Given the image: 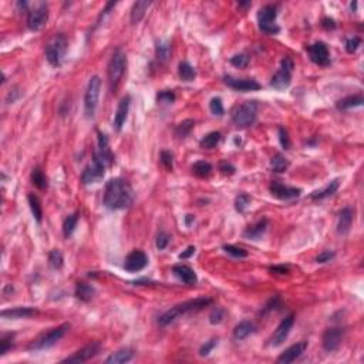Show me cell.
<instances>
[{
	"mask_svg": "<svg viewBox=\"0 0 364 364\" xmlns=\"http://www.w3.org/2000/svg\"><path fill=\"white\" fill-rule=\"evenodd\" d=\"M103 202L111 211L130 208L134 202V191L128 181L122 178H112L106 184Z\"/></svg>",
	"mask_w": 364,
	"mask_h": 364,
	"instance_id": "6da1fadb",
	"label": "cell"
},
{
	"mask_svg": "<svg viewBox=\"0 0 364 364\" xmlns=\"http://www.w3.org/2000/svg\"><path fill=\"white\" fill-rule=\"evenodd\" d=\"M212 302L214 300L211 297H198V299L188 300V302H184V303H178L174 308H171L169 310L162 313L161 316L158 317V324L160 326H168V324L174 323L179 317H182V316H185L188 313L202 310L203 308L212 305Z\"/></svg>",
	"mask_w": 364,
	"mask_h": 364,
	"instance_id": "7a4b0ae2",
	"label": "cell"
},
{
	"mask_svg": "<svg viewBox=\"0 0 364 364\" xmlns=\"http://www.w3.org/2000/svg\"><path fill=\"white\" fill-rule=\"evenodd\" d=\"M125 68H127V54L122 49H117L111 56L108 64V84L112 93L117 91L122 80V76L125 73Z\"/></svg>",
	"mask_w": 364,
	"mask_h": 364,
	"instance_id": "3957f363",
	"label": "cell"
},
{
	"mask_svg": "<svg viewBox=\"0 0 364 364\" xmlns=\"http://www.w3.org/2000/svg\"><path fill=\"white\" fill-rule=\"evenodd\" d=\"M68 41L63 33L56 34L46 46V58L53 67H60L67 53Z\"/></svg>",
	"mask_w": 364,
	"mask_h": 364,
	"instance_id": "277c9868",
	"label": "cell"
},
{
	"mask_svg": "<svg viewBox=\"0 0 364 364\" xmlns=\"http://www.w3.org/2000/svg\"><path fill=\"white\" fill-rule=\"evenodd\" d=\"M68 330H70V324L63 323L60 324L58 327H56V329H52L49 332H44L36 340L31 341V344L28 346V349L36 351L50 349V347H53L57 341H60L61 338L64 337V335L67 333Z\"/></svg>",
	"mask_w": 364,
	"mask_h": 364,
	"instance_id": "5b68a950",
	"label": "cell"
},
{
	"mask_svg": "<svg viewBox=\"0 0 364 364\" xmlns=\"http://www.w3.org/2000/svg\"><path fill=\"white\" fill-rule=\"evenodd\" d=\"M257 117V103L256 101H246L242 106L235 108L232 112V121L239 128H248L253 125Z\"/></svg>",
	"mask_w": 364,
	"mask_h": 364,
	"instance_id": "8992f818",
	"label": "cell"
},
{
	"mask_svg": "<svg viewBox=\"0 0 364 364\" xmlns=\"http://www.w3.org/2000/svg\"><path fill=\"white\" fill-rule=\"evenodd\" d=\"M100 91H101V79L98 76H93L88 81L85 95H84V112L87 118L94 117L95 110L98 106Z\"/></svg>",
	"mask_w": 364,
	"mask_h": 364,
	"instance_id": "52a82bcc",
	"label": "cell"
},
{
	"mask_svg": "<svg viewBox=\"0 0 364 364\" xmlns=\"http://www.w3.org/2000/svg\"><path fill=\"white\" fill-rule=\"evenodd\" d=\"M276 16H278V9L273 4H266L257 12L259 28L265 34H278L280 31V27L275 23L276 22Z\"/></svg>",
	"mask_w": 364,
	"mask_h": 364,
	"instance_id": "ba28073f",
	"label": "cell"
},
{
	"mask_svg": "<svg viewBox=\"0 0 364 364\" xmlns=\"http://www.w3.org/2000/svg\"><path fill=\"white\" fill-rule=\"evenodd\" d=\"M49 6L47 3H39L34 9L27 12V27L31 31H39L47 25Z\"/></svg>",
	"mask_w": 364,
	"mask_h": 364,
	"instance_id": "9c48e42d",
	"label": "cell"
},
{
	"mask_svg": "<svg viewBox=\"0 0 364 364\" xmlns=\"http://www.w3.org/2000/svg\"><path fill=\"white\" fill-rule=\"evenodd\" d=\"M106 168H107V165L101 161L97 155H93L91 164H88L83 169V174H81L83 184L84 185H90V184H94V182H98L100 179H103L104 172H106Z\"/></svg>",
	"mask_w": 364,
	"mask_h": 364,
	"instance_id": "30bf717a",
	"label": "cell"
},
{
	"mask_svg": "<svg viewBox=\"0 0 364 364\" xmlns=\"http://www.w3.org/2000/svg\"><path fill=\"white\" fill-rule=\"evenodd\" d=\"M344 336H346L344 327H330V329H326L323 333V337H322L323 349L326 351H329V353L338 350V347L341 346V343L344 340Z\"/></svg>",
	"mask_w": 364,
	"mask_h": 364,
	"instance_id": "8fae6325",
	"label": "cell"
},
{
	"mask_svg": "<svg viewBox=\"0 0 364 364\" xmlns=\"http://www.w3.org/2000/svg\"><path fill=\"white\" fill-rule=\"evenodd\" d=\"M293 324H295V316L293 314L286 316L283 320L279 323V326L276 327V330L273 332L272 337L269 338L270 346L278 347V346L283 344L286 338L289 337V335H290V330H292Z\"/></svg>",
	"mask_w": 364,
	"mask_h": 364,
	"instance_id": "7c38bea8",
	"label": "cell"
},
{
	"mask_svg": "<svg viewBox=\"0 0 364 364\" xmlns=\"http://www.w3.org/2000/svg\"><path fill=\"white\" fill-rule=\"evenodd\" d=\"M101 351V343L100 341H91L90 344L84 346L81 350L76 351L73 356L64 359L61 363H85L95 357Z\"/></svg>",
	"mask_w": 364,
	"mask_h": 364,
	"instance_id": "4fadbf2b",
	"label": "cell"
},
{
	"mask_svg": "<svg viewBox=\"0 0 364 364\" xmlns=\"http://www.w3.org/2000/svg\"><path fill=\"white\" fill-rule=\"evenodd\" d=\"M308 52H309L310 60L314 63V64L322 66V67L330 66V63H332V60H330V53H329V49H327V46L324 44L323 41H316V43H313L311 46L308 47Z\"/></svg>",
	"mask_w": 364,
	"mask_h": 364,
	"instance_id": "5bb4252c",
	"label": "cell"
},
{
	"mask_svg": "<svg viewBox=\"0 0 364 364\" xmlns=\"http://www.w3.org/2000/svg\"><path fill=\"white\" fill-rule=\"evenodd\" d=\"M270 194L278 198V199H282V201H289V199H295L299 198L300 194H302V189L295 188V187H287L280 184L279 181H273L269 187Z\"/></svg>",
	"mask_w": 364,
	"mask_h": 364,
	"instance_id": "9a60e30c",
	"label": "cell"
},
{
	"mask_svg": "<svg viewBox=\"0 0 364 364\" xmlns=\"http://www.w3.org/2000/svg\"><path fill=\"white\" fill-rule=\"evenodd\" d=\"M224 83L228 87H230V88H233L236 91H242V93H246V91H257L262 87L253 79H235L232 76H225L224 77Z\"/></svg>",
	"mask_w": 364,
	"mask_h": 364,
	"instance_id": "2e32d148",
	"label": "cell"
},
{
	"mask_svg": "<svg viewBox=\"0 0 364 364\" xmlns=\"http://www.w3.org/2000/svg\"><path fill=\"white\" fill-rule=\"evenodd\" d=\"M148 265V256L145 255V252L142 251H133L128 256L125 257L124 262V269L127 272H140V270L145 269Z\"/></svg>",
	"mask_w": 364,
	"mask_h": 364,
	"instance_id": "e0dca14e",
	"label": "cell"
},
{
	"mask_svg": "<svg viewBox=\"0 0 364 364\" xmlns=\"http://www.w3.org/2000/svg\"><path fill=\"white\" fill-rule=\"evenodd\" d=\"M308 349V341H300V343H296V344H293V346H290L289 349H286V350L278 357V363L280 364H289V363H293L295 360H297L305 351Z\"/></svg>",
	"mask_w": 364,
	"mask_h": 364,
	"instance_id": "ac0fdd59",
	"label": "cell"
},
{
	"mask_svg": "<svg viewBox=\"0 0 364 364\" xmlns=\"http://www.w3.org/2000/svg\"><path fill=\"white\" fill-rule=\"evenodd\" d=\"M97 137H98V148L94 151V155H97L107 167H110L114 162V155L108 145L107 135L103 134L101 131H97Z\"/></svg>",
	"mask_w": 364,
	"mask_h": 364,
	"instance_id": "d6986e66",
	"label": "cell"
},
{
	"mask_svg": "<svg viewBox=\"0 0 364 364\" xmlns=\"http://www.w3.org/2000/svg\"><path fill=\"white\" fill-rule=\"evenodd\" d=\"M130 104H131V97L130 95L122 97L120 104H118V108H117V112L114 115V130L115 131L122 130V125L125 124L128 111H130Z\"/></svg>",
	"mask_w": 364,
	"mask_h": 364,
	"instance_id": "ffe728a7",
	"label": "cell"
},
{
	"mask_svg": "<svg viewBox=\"0 0 364 364\" xmlns=\"http://www.w3.org/2000/svg\"><path fill=\"white\" fill-rule=\"evenodd\" d=\"M353 219H354V209L351 206H346L338 212L337 232L340 235H346L350 230Z\"/></svg>",
	"mask_w": 364,
	"mask_h": 364,
	"instance_id": "44dd1931",
	"label": "cell"
},
{
	"mask_svg": "<svg viewBox=\"0 0 364 364\" xmlns=\"http://www.w3.org/2000/svg\"><path fill=\"white\" fill-rule=\"evenodd\" d=\"M172 273L175 275L179 280H182L185 284H196L198 282V278H196V273L194 272V269H191L187 265H175L172 268Z\"/></svg>",
	"mask_w": 364,
	"mask_h": 364,
	"instance_id": "7402d4cb",
	"label": "cell"
},
{
	"mask_svg": "<svg viewBox=\"0 0 364 364\" xmlns=\"http://www.w3.org/2000/svg\"><path fill=\"white\" fill-rule=\"evenodd\" d=\"M290 81H292V71L280 67V70L276 71L275 76L272 77L270 85L276 90H284L290 85Z\"/></svg>",
	"mask_w": 364,
	"mask_h": 364,
	"instance_id": "603a6c76",
	"label": "cell"
},
{
	"mask_svg": "<svg viewBox=\"0 0 364 364\" xmlns=\"http://www.w3.org/2000/svg\"><path fill=\"white\" fill-rule=\"evenodd\" d=\"M268 219L266 218H263V219H260V221H257L255 225H252V226H249V228H246L245 232H243V236L246 238V239H253V241H257V239H260L263 235H265V232L268 229Z\"/></svg>",
	"mask_w": 364,
	"mask_h": 364,
	"instance_id": "cb8c5ba5",
	"label": "cell"
},
{
	"mask_svg": "<svg viewBox=\"0 0 364 364\" xmlns=\"http://www.w3.org/2000/svg\"><path fill=\"white\" fill-rule=\"evenodd\" d=\"M37 313L34 308H13V309H6L1 310V317L4 319H26L31 317Z\"/></svg>",
	"mask_w": 364,
	"mask_h": 364,
	"instance_id": "d4e9b609",
	"label": "cell"
},
{
	"mask_svg": "<svg viewBox=\"0 0 364 364\" xmlns=\"http://www.w3.org/2000/svg\"><path fill=\"white\" fill-rule=\"evenodd\" d=\"M151 4H152V1H149V0H138V1H135L133 7H131V16H130L133 25H137V23H140L142 20V17L145 16V12L148 10Z\"/></svg>",
	"mask_w": 364,
	"mask_h": 364,
	"instance_id": "484cf974",
	"label": "cell"
},
{
	"mask_svg": "<svg viewBox=\"0 0 364 364\" xmlns=\"http://www.w3.org/2000/svg\"><path fill=\"white\" fill-rule=\"evenodd\" d=\"M338 185H340L338 179H333V181H330L323 189L311 192L310 198L313 201H320V199H324V198H329V196H332L333 194H336V191L338 189Z\"/></svg>",
	"mask_w": 364,
	"mask_h": 364,
	"instance_id": "4316f807",
	"label": "cell"
},
{
	"mask_svg": "<svg viewBox=\"0 0 364 364\" xmlns=\"http://www.w3.org/2000/svg\"><path fill=\"white\" fill-rule=\"evenodd\" d=\"M134 357V351L131 349H121V350L112 353L111 356H108L106 359V363L107 364H122L131 362Z\"/></svg>",
	"mask_w": 364,
	"mask_h": 364,
	"instance_id": "83f0119b",
	"label": "cell"
},
{
	"mask_svg": "<svg viewBox=\"0 0 364 364\" xmlns=\"http://www.w3.org/2000/svg\"><path fill=\"white\" fill-rule=\"evenodd\" d=\"M255 324L248 320H243L239 324L235 326L233 329V338L235 340H243V338L249 337L252 333H255Z\"/></svg>",
	"mask_w": 364,
	"mask_h": 364,
	"instance_id": "f1b7e54d",
	"label": "cell"
},
{
	"mask_svg": "<svg viewBox=\"0 0 364 364\" xmlns=\"http://www.w3.org/2000/svg\"><path fill=\"white\" fill-rule=\"evenodd\" d=\"M364 98L362 94H354V95H347L341 100H338L336 103V107L338 110H350V108H356L363 106Z\"/></svg>",
	"mask_w": 364,
	"mask_h": 364,
	"instance_id": "f546056e",
	"label": "cell"
},
{
	"mask_svg": "<svg viewBox=\"0 0 364 364\" xmlns=\"http://www.w3.org/2000/svg\"><path fill=\"white\" fill-rule=\"evenodd\" d=\"M95 295V289L91 284L87 283H77L76 286V297L81 302H90Z\"/></svg>",
	"mask_w": 364,
	"mask_h": 364,
	"instance_id": "4dcf8cb0",
	"label": "cell"
},
{
	"mask_svg": "<svg viewBox=\"0 0 364 364\" xmlns=\"http://www.w3.org/2000/svg\"><path fill=\"white\" fill-rule=\"evenodd\" d=\"M155 54H157V58L160 63H165L171 56V43L167 40H157Z\"/></svg>",
	"mask_w": 364,
	"mask_h": 364,
	"instance_id": "1f68e13d",
	"label": "cell"
},
{
	"mask_svg": "<svg viewBox=\"0 0 364 364\" xmlns=\"http://www.w3.org/2000/svg\"><path fill=\"white\" fill-rule=\"evenodd\" d=\"M27 201H28V205H30V209H31V214L34 216V219L41 224V219H43V208H41V202L39 199L37 195L34 194H28L27 195Z\"/></svg>",
	"mask_w": 364,
	"mask_h": 364,
	"instance_id": "d6a6232c",
	"label": "cell"
},
{
	"mask_svg": "<svg viewBox=\"0 0 364 364\" xmlns=\"http://www.w3.org/2000/svg\"><path fill=\"white\" fill-rule=\"evenodd\" d=\"M287 168H289V161H287V158L283 157L282 154H276L275 157H272V160H270V169L273 172H278V174L286 172Z\"/></svg>",
	"mask_w": 364,
	"mask_h": 364,
	"instance_id": "836d02e7",
	"label": "cell"
},
{
	"mask_svg": "<svg viewBox=\"0 0 364 364\" xmlns=\"http://www.w3.org/2000/svg\"><path fill=\"white\" fill-rule=\"evenodd\" d=\"M221 138H222V134L219 131H212V133H209V134H206L203 137L202 140L199 141V145L203 149L215 148L216 145L219 144Z\"/></svg>",
	"mask_w": 364,
	"mask_h": 364,
	"instance_id": "e575fe53",
	"label": "cell"
},
{
	"mask_svg": "<svg viewBox=\"0 0 364 364\" xmlns=\"http://www.w3.org/2000/svg\"><path fill=\"white\" fill-rule=\"evenodd\" d=\"M30 178H31L33 185L37 187L39 189H47V187H49V179H47L46 174L41 171V168H39V167L31 171Z\"/></svg>",
	"mask_w": 364,
	"mask_h": 364,
	"instance_id": "d590c367",
	"label": "cell"
},
{
	"mask_svg": "<svg viewBox=\"0 0 364 364\" xmlns=\"http://www.w3.org/2000/svg\"><path fill=\"white\" fill-rule=\"evenodd\" d=\"M212 172V165L206 161H198L192 165V174L198 178H208Z\"/></svg>",
	"mask_w": 364,
	"mask_h": 364,
	"instance_id": "8d00e7d4",
	"label": "cell"
},
{
	"mask_svg": "<svg viewBox=\"0 0 364 364\" xmlns=\"http://www.w3.org/2000/svg\"><path fill=\"white\" fill-rule=\"evenodd\" d=\"M178 74H179V79L182 81H192L196 77V71L195 68L189 64L188 61H182L179 63V67H178Z\"/></svg>",
	"mask_w": 364,
	"mask_h": 364,
	"instance_id": "74e56055",
	"label": "cell"
},
{
	"mask_svg": "<svg viewBox=\"0 0 364 364\" xmlns=\"http://www.w3.org/2000/svg\"><path fill=\"white\" fill-rule=\"evenodd\" d=\"M77 222H79V214L77 212L68 215L64 219V222H63V235H64V238H70L73 235V232L77 226Z\"/></svg>",
	"mask_w": 364,
	"mask_h": 364,
	"instance_id": "f35d334b",
	"label": "cell"
},
{
	"mask_svg": "<svg viewBox=\"0 0 364 364\" xmlns=\"http://www.w3.org/2000/svg\"><path fill=\"white\" fill-rule=\"evenodd\" d=\"M194 127H195V121L191 120V118H189V120H185V121L179 122L175 128V137H178V138H185V137L194 130Z\"/></svg>",
	"mask_w": 364,
	"mask_h": 364,
	"instance_id": "ab89813d",
	"label": "cell"
},
{
	"mask_svg": "<svg viewBox=\"0 0 364 364\" xmlns=\"http://www.w3.org/2000/svg\"><path fill=\"white\" fill-rule=\"evenodd\" d=\"M49 263H50V266H52L54 270L61 269V268H63V265H64V257H63V253H61L58 249H53V251L49 253Z\"/></svg>",
	"mask_w": 364,
	"mask_h": 364,
	"instance_id": "60d3db41",
	"label": "cell"
},
{
	"mask_svg": "<svg viewBox=\"0 0 364 364\" xmlns=\"http://www.w3.org/2000/svg\"><path fill=\"white\" fill-rule=\"evenodd\" d=\"M251 201H252V198L248 194H239L236 196V199H235V208H236V211L243 214L248 209V206L251 205Z\"/></svg>",
	"mask_w": 364,
	"mask_h": 364,
	"instance_id": "b9f144b4",
	"label": "cell"
},
{
	"mask_svg": "<svg viewBox=\"0 0 364 364\" xmlns=\"http://www.w3.org/2000/svg\"><path fill=\"white\" fill-rule=\"evenodd\" d=\"M13 337L14 335L12 333H7V335H3L0 338V356H4L7 351L13 347Z\"/></svg>",
	"mask_w": 364,
	"mask_h": 364,
	"instance_id": "7bdbcfd3",
	"label": "cell"
},
{
	"mask_svg": "<svg viewBox=\"0 0 364 364\" xmlns=\"http://www.w3.org/2000/svg\"><path fill=\"white\" fill-rule=\"evenodd\" d=\"M209 110L214 115L222 117L225 114V108H224V103L219 97H214L209 103Z\"/></svg>",
	"mask_w": 364,
	"mask_h": 364,
	"instance_id": "ee69618b",
	"label": "cell"
},
{
	"mask_svg": "<svg viewBox=\"0 0 364 364\" xmlns=\"http://www.w3.org/2000/svg\"><path fill=\"white\" fill-rule=\"evenodd\" d=\"M228 255L233 257H246L248 256V251H245L242 248H238V246H233V245H224L222 248Z\"/></svg>",
	"mask_w": 364,
	"mask_h": 364,
	"instance_id": "f6af8a7d",
	"label": "cell"
},
{
	"mask_svg": "<svg viewBox=\"0 0 364 364\" xmlns=\"http://www.w3.org/2000/svg\"><path fill=\"white\" fill-rule=\"evenodd\" d=\"M160 158H161V164L164 165V168L167 171H172V168H174V155H172V152L171 151H161Z\"/></svg>",
	"mask_w": 364,
	"mask_h": 364,
	"instance_id": "bcb514c9",
	"label": "cell"
},
{
	"mask_svg": "<svg viewBox=\"0 0 364 364\" xmlns=\"http://www.w3.org/2000/svg\"><path fill=\"white\" fill-rule=\"evenodd\" d=\"M230 64L238 68H245L249 64V57L246 54H235L233 57H230Z\"/></svg>",
	"mask_w": 364,
	"mask_h": 364,
	"instance_id": "7dc6e473",
	"label": "cell"
},
{
	"mask_svg": "<svg viewBox=\"0 0 364 364\" xmlns=\"http://www.w3.org/2000/svg\"><path fill=\"white\" fill-rule=\"evenodd\" d=\"M360 44H362V40H360V37H357V36L346 39V52L350 54L356 53L357 49L360 47Z\"/></svg>",
	"mask_w": 364,
	"mask_h": 364,
	"instance_id": "c3c4849f",
	"label": "cell"
},
{
	"mask_svg": "<svg viewBox=\"0 0 364 364\" xmlns=\"http://www.w3.org/2000/svg\"><path fill=\"white\" fill-rule=\"evenodd\" d=\"M224 317H225V310L222 308H215L209 314V322L212 324H219L222 323Z\"/></svg>",
	"mask_w": 364,
	"mask_h": 364,
	"instance_id": "681fc988",
	"label": "cell"
},
{
	"mask_svg": "<svg viewBox=\"0 0 364 364\" xmlns=\"http://www.w3.org/2000/svg\"><path fill=\"white\" fill-rule=\"evenodd\" d=\"M157 101L158 103H167V104H172L175 101V94L174 91H169V90H165V91H161L157 94Z\"/></svg>",
	"mask_w": 364,
	"mask_h": 364,
	"instance_id": "f907efd6",
	"label": "cell"
},
{
	"mask_svg": "<svg viewBox=\"0 0 364 364\" xmlns=\"http://www.w3.org/2000/svg\"><path fill=\"white\" fill-rule=\"evenodd\" d=\"M168 243H169V235H168L167 232L161 230V232L158 233V236H157V242H155L157 248H158L160 251H164V249L168 246Z\"/></svg>",
	"mask_w": 364,
	"mask_h": 364,
	"instance_id": "816d5d0a",
	"label": "cell"
},
{
	"mask_svg": "<svg viewBox=\"0 0 364 364\" xmlns=\"http://www.w3.org/2000/svg\"><path fill=\"white\" fill-rule=\"evenodd\" d=\"M278 133H279V141H280V145H282V148H283V149L290 148V138H289V134H287V131L284 130L283 127H279Z\"/></svg>",
	"mask_w": 364,
	"mask_h": 364,
	"instance_id": "f5cc1de1",
	"label": "cell"
},
{
	"mask_svg": "<svg viewBox=\"0 0 364 364\" xmlns=\"http://www.w3.org/2000/svg\"><path fill=\"white\" fill-rule=\"evenodd\" d=\"M216 344H218V338H212V340H209V341H206L205 344H203L202 347H201V350H199V354L205 357V356H208L211 351L214 350L216 347Z\"/></svg>",
	"mask_w": 364,
	"mask_h": 364,
	"instance_id": "db71d44e",
	"label": "cell"
},
{
	"mask_svg": "<svg viewBox=\"0 0 364 364\" xmlns=\"http://www.w3.org/2000/svg\"><path fill=\"white\" fill-rule=\"evenodd\" d=\"M336 257V253L333 251H323L322 253H319V256L316 257L317 263H327L330 260H333Z\"/></svg>",
	"mask_w": 364,
	"mask_h": 364,
	"instance_id": "11a10c76",
	"label": "cell"
},
{
	"mask_svg": "<svg viewBox=\"0 0 364 364\" xmlns=\"http://www.w3.org/2000/svg\"><path fill=\"white\" fill-rule=\"evenodd\" d=\"M219 171L224 174V175H233L235 172H236V168L228 161H224L221 162V165H219Z\"/></svg>",
	"mask_w": 364,
	"mask_h": 364,
	"instance_id": "9f6ffc18",
	"label": "cell"
},
{
	"mask_svg": "<svg viewBox=\"0 0 364 364\" xmlns=\"http://www.w3.org/2000/svg\"><path fill=\"white\" fill-rule=\"evenodd\" d=\"M20 95H22L20 88H19V87H14L13 90H10V93H9L7 97H6V103H7V104H13V103H16V101L20 98Z\"/></svg>",
	"mask_w": 364,
	"mask_h": 364,
	"instance_id": "6f0895ef",
	"label": "cell"
},
{
	"mask_svg": "<svg viewBox=\"0 0 364 364\" xmlns=\"http://www.w3.org/2000/svg\"><path fill=\"white\" fill-rule=\"evenodd\" d=\"M322 26L326 30H335L336 28V22L333 19H330V17H324L322 20Z\"/></svg>",
	"mask_w": 364,
	"mask_h": 364,
	"instance_id": "680465c9",
	"label": "cell"
},
{
	"mask_svg": "<svg viewBox=\"0 0 364 364\" xmlns=\"http://www.w3.org/2000/svg\"><path fill=\"white\" fill-rule=\"evenodd\" d=\"M270 272L278 273V275H287V273H289V266H284V265H280V266H272V268H270Z\"/></svg>",
	"mask_w": 364,
	"mask_h": 364,
	"instance_id": "91938a15",
	"label": "cell"
},
{
	"mask_svg": "<svg viewBox=\"0 0 364 364\" xmlns=\"http://www.w3.org/2000/svg\"><path fill=\"white\" fill-rule=\"evenodd\" d=\"M195 246H188L181 255H179V259H188V257H191L192 255H195Z\"/></svg>",
	"mask_w": 364,
	"mask_h": 364,
	"instance_id": "94428289",
	"label": "cell"
},
{
	"mask_svg": "<svg viewBox=\"0 0 364 364\" xmlns=\"http://www.w3.org/2000/svg\"><path fill=\"white\" fill-rule=\"evenodd\" d=\"M191 221H195V218H194L192 215H187V225L191 224Z\"/></svg>",
	"mask_w": 364,
	"mask_h": 364,
	"instance_id": "6125c7cd",
	"label": "cell"
},
{
	"mask_svg": "<svg viewBox=\"0 0 364 364\" xmlns=\"http://www.w3.org/2000/svg\"><path fill=\"white\" fill-rule=\"evenodd\" d=\"M239 6H242V7H248V6H252V3H251V1H246V3H242V1H241V3H239Z\"/></svg>",
	"mask_w": 364,
	"mask_h": 364,
	"instance_id": "be15d7a7",
	"label": "cell"
}]
</instances>
